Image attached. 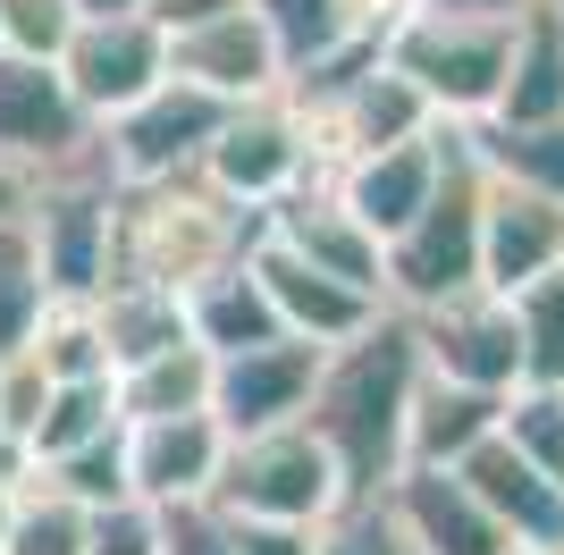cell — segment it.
Returning <instances> with one entry per match:
<instances>
[{
  "instance_id": "29",
  "label": "cell",
  "mask_w": 564,
  "mask_h": 555,
  "mask_svg": "<svg viewBox=\"0 0 564 555\" xmlns=\"http://www.w3.org/2000/svg\"><path fill=\"white\" fill-rule=\"evenodd\" d=\"M0 555H85V505H76L68 488L43 480V463H34V480L9 497V531H0Z\"/></svg>"
},
{
  "instance_id": "23",
  "label": "cell",
  "mask_w": 564,
  "mask_h": 555,
  "mask_svg": "<svg viewBox=\"0 0 564 555\" xmlns=\"http://www.w3.org/2000/svg\"><path fill=\"white\" fill-rule=\"evenodd\" d=\"M186 328H194L212 353L261 346V337H286L279 312H270V286H261L253 253L228 261V270H212V278H194V286H186Z\"/></svg>"
},
{
  "instance_id": "21",
  "label": "cell",
  "mask_w": 564,
  "mask_h": 555,
  "mask_svg": "<svg viewBox=\"0 0 564 555\" xmlns=\"http://www.w3.org/2000/svg\"><path fill=\"white\" fill-rule=\"evenodd\" d=\"M497 413H506V388H471V379H447V370L422 362V388L404 413V463L455 471L480 438H497Z\"/></svg>"
},
{
  "instance_id": "42",
  "label": "cell",
  "mask_w": 564,
  "mask_h": 555,
  "mask_svg": "<svg viewBox=\"0 0 564 555\" xmlns=\"http://www.w3.org/2000/svg\"><path fill=\"white\" fill-rule=\"evenodd\" d=\"M25 194H34V177L18 161H0V219H25Z\"/></svg>"
},
{
  "instance_id": "13",
  "label": "cell",
  "mask_w": 564,
  "mask_h": 555,
  "mask_svg": "<svg viewBox=\"0 0 564 555\" xmlns=\"http://www.w3.org/2000/svg\"><path fill=\"white\" fill-rule=\"evenodd\" d=\"M261 236H279L286 253L321 261L329 278H346V286H362V295L388 303V244H379V236L362 228L346 203H337V185H329V177L286 185L279 203L261 210Z\"/></svg>"
},
{
  "instance_id": "4",
  "label": "cell",
  "mask_w": 564,
  "mask_h": 555,
  "mask_svg": "<svg viewBox=\"0 0 564 555\" xmlns=\"http://www.w3.org/2000/svg\"><path fill=\"white\" fill-rule=\"evenodd\" d=\"M522 9V0H514ZM514 9H455V0H422L404 9L379 51L397 59L413 85L430 92V110L447 127H471V118L497 110V85H506V51H514Z\"/></svg>"
},
{
  "instance_id": "41",
  "label": "cell",
  "mask_w": 564,
  "mask_h": 555,
  "mask_svg": "<svg viewBox=\"0 0 564 555\" xmlns=\"http://www.w3.org/2000/svg\"><path fill=\"white\" fill-rule=\"evenodd\" d=\"M143 9L177 34V25H203V18H219V9H236V0H143Z\"/></svg>"
},
{
  "instance_id": "32",
  "label": "cell",
  "mask_w": 564,
  "mask_h": 555,
  "mask_svg": "<svg viewBox=\"0 0 564 555\" xmlns=\"http://www.w3.org/2000/svg\"><path fill=\"white\" fill-rule=\"evenodd\" d=\"M497 438H514L531 463L564 471V379H514L506 413H497Z\"/></svg>"
},
{
  "instance_id": "17",
  "label": "cell",
  "mask_w": 564,
  "mask_h": 555,
  "mask_svg": "<svg viewBox=\"0 0 564 555\" xmlns=\"http://www.w3.org/2000/svg\"><path fill=\"white\" fill-rule=\"evenodd\" d=\"M253 270L261 286H270V312H279L286 337H312V346H346L354 328H371L388 303L362 295V286H346V278H329L321 261L286 253L279 236H253Z\"/></svg>"
},
{
  "instance_id": "44",
  "label": "cell",
  "mask_w": 564,
  "mask_h": 555,
  "mask_svg": "<svg viewBox=\"0 0 564 555\" xmlns=\"http://www.w3.org/2000/svg\"><path fill=\"white\" fill-rule=\"evenodd\" d=\"M455 9H514V0H455Z\"/></svg>"
},
{
  "instance_id": "20",
  "label": "cell",
  "mask_w": 564,
  "mask_h": 555,
  "mask_svg": "<svg viewBox=\"0 0 564 555\" xmlns=\"http://www.w3.org/2000/svg\"><path fill=\"white\" fill-rule=\"evenodd\" d=\"M447 127V118H438ZM438 127L430 135H413V143H388V152H354V161H337L329 168V185H337V203L362 219V228L388 244V236L413 219V210L430 203V185H438Z\"/></svg>"
},
{
  "instance_id": "39",
  "label": "cell",
  "mask_w": 564,
  "mask_h": 555,
  "mask_svg": "<svg viewBox=\"0 0 564 555\" xmlns=\"http://www.w3.org/2000/svg\"><path fill=\"white\" fill-rule=\"evenodd\" d=\"M43 395H51V370L34 362V346L0 353V421H9V429H25V438H34V421H43Z\"/></svg>"
},
{
  "instance_id": "25",
  "label": "cell",
  "mask_w": 564,
  "mask_h": 555,
  "mask_svg": "<svg viewBox=\"0 0 564 555\" xmlns=\"http://www.w3.org/2000/svg\"><path fill=\"white\" fill-rule=\"evenodd\" d=\"M261 25H270V43H279L286 76L321 68V59H337V51H354L371 25H362V0H253Z\"/></svg>"
},
{
  "instance_id": "26",
  "label": "cell",
  "mask_w": 564,
  "mask_h": 555,
  "mask_svg": "<svg viewBox=\"0 0 564 555\" xmlns=\"http://www.w3.org/2000/svg\"><path fill=\"white\" fill-rule=\"evenodd\" d=\"M101 328H110V362H143V353L177 346V337H194L186 328V295H169V286H135V278H110L101 286Z\"/></svg>"
},
{
  "instance_id": "11",
  "label": "cell",
  "mask_w": 564,
  "mask_h": 555,
  "mask_svg": "<svg viewBox=\"0 0 564 555\" xmlns=\"http://www.w3.org/2000/svg\"><path fill=\"white\" fill-rule=\"evenodd\" d=\"M413 337H422V362L471 379V388H514L522 379V337H514V295L497 286H455V295L422 303L413 312Z\"/></svg>"
},
{
  "instance_id": "1",
  "label": "cell",
  "mask_w": 564,
  "mask_h": 555,
  "mask_svg": "<svg viewBox=\"0 0 564 555\" xmlns=\"http://www.w3.org/2000/svg\"><path fill=\"white\" fill-rule=\"evenodd\" d=\"M413 388H422V337H413V312H379L371 328H354L346 346L321 353V379H312V438L337 455L354 497H371L404 471V413H413Z\"/></svg>"
},
{
  "instance_id": "33",
  "label": "cell",
  "mask_w": 564,
  "mask_h": 555,
  "mask_svg": "<svg viewBox=\"0 0 564 555\" xmlns=\"http://www.w3.org/2000/svg\"><path fill=\"white\" fill-rule=\"evenodd\" d=\"M514 337H522V379H564V270L514 286Z\"/></svg>"
},
{
  "instance_id": "16",
  "label": "cell",
  "mask_w": 564,
  "mask_h": 555,
  "mask_svg": "<svg viewBox=\"0 0 564 555\" xmlns=\"http://www.w3.org/2000/svg\"><path fill=\"white\" fill-rule=\"evenodd\" d=\"M455 471H464V488L489 505V522L514 547H564V471L531 463L514 438H480Z\"/></svg>"
},
{
  "instance_id": "35",
  "label": "cell",
  "mask_w": 564,
  "mask_h": 555,
  "mask_svg": "<svg viewBox=\"0 0 564 555\" xmlns=\"http://www.w3.org/2000/svg\"><path fill=\"white\" fill-rule=\"evenodd\" d=\"M51 488H68L76 505H110V497H127V429H110V438H85L68 446V455L43 463Z\"/></svg>"
},
{
  "instance_id": "45",
  "label": "cell",
  "mask_w": 564,
  "mask_h": 555,
  "mask_svg": "<svg viewBox=\"0 0 564 555\" xmlns=\"http://www.w3.org/2000/svg\"><path fill=\"white\" fill-rule=\"evenodd\" d=\"M9 497H18V488H0V531H9Z\"/></svg>"
},
{
  "instance_id": "8",
  "label": "cell",
  "mask_w": 564,
  "mask_h": 555,
  "mask_svg": "<svg viewBox=\"0 0 564 555\" xmlns=\"http://www.w3.org/2000/svg\"><path fill=\"white\" fill-rule=\"evenodd\" d=\"M219 118H228V101L203 85H186V76H169V85H152L143 101H127L118 118H101V168H110L118 185H152V177H186V168H203V152H212Z\"/></svg>"
},
{
  "instance_id": "24",
  "label": "cell",
  "mask_w": 564,
  "mask_h": 555,
  "mask_svg": "<svg viewBox=\"0 0 564 555\" xmlns=\"http://www.w3.org/2000/svg\"><path fill=\"white\" fill-rule=\"evenodd\" d=\"M118 413H127V421L212 413V346H203V337H177V346L127 362V370H118Z\"/></svg>"
},
{
  "instance_id": "43",
  "label": "cell",
  "mask_w": 564,
  "mask_h": 555,
  "mask_svg": "<svg viewBox=\"0 0 564 555\" xmlns=\"http://www.w3.org/2000/svg\"><path fill=\"white\" fill-rule=\"evenodd\" d=\"M76 9H143V0H76Z\"/></svg>"
},
{
  "instance_id": "34",
  "label": "cell",
  "mask_w": 564,
  "mask_h": 555,
  "mask_svg": "<svg viewBox=\"0 0 564 555\" xmlns=\"http://www.w3.org/2000/svg\"><path fill=\"white\" fill-rule=\"evenodd\" d=\"M312 555H413V547H404V522L388 505V488H371V497H346L312 531Z\"/></svg>"
},
{
  "instance_id": "37",
  "label": "cell",
  "mask_w": 564,
  "mask_h": 555,
  "mask_svg": "<svg viewBox=\"0 0 564 555\" xmlns=\"http://www.w3.org/2000/svg\"><path fill=\"white\" fill-rule=\"evenodd\" d=\"M76 0H0V51H25V59H59L76 34Z\"/></svg>"
},
{
  "instance_id": "18",
  "label": "cell",
  "mask_w": 564,
  "mask_h": 555,
  "mask_svg": "<svg viewBox=\"0 0 564 555\" xmlns=\"http://www.w3.org/2000/svg\"><path fill=\"white\" fill-rule=\"evenodd\" d=\"M219 463H228V429H219V413L127 421V488L152 497V505H194V497H212Z\"/></svg>"
},
{
  "instance_id": "7",
  "label": "cell",
  "mask_w": 564,
  "mask_h": 555,
  "mask_svg": "<svg viewBox=\"0 0 564 555\" xmlns=\"http://www.w3.org/2000/svg\"><path fill=\"white\" fill-rule=\"evenodd\" d=\"M110 219H118V177L101 161L51 168L25 194V236L43 253L51 295H101L110 286Z\"/></svg>"
},
{
  "instance_id": "3",
  "label": "cell",
  "mask_w": 564,
  "mask_h": 555,
  "mask_svg": "<svg viewBox=\"0 0 564 555\" xmlns=\"http://www.w3.org/2000/svg\"><path fill=\"white\" fill-rule=\"evenodd\" d=\"M480 185H489V161H480L471 127H438V185L388 236V303L397 312H422L480 278Z\"/></svg>"
},
{
  "instance_id": "36",
  "label": "cell",
  "mask_w": 564,
  "mask_h": 555,
  "mask_svg": "<svg viewBox=\"0 0 564 555\" xmlns=\"http://www.w3.org/2000/svg\"><path fill=\"white\" fill-rule=\"evenodd\" d=\"M85 555H161V505L135 488L110 505H85Z\"/></svg>"
},
{
  "instance_id": "28",
  "label": "cell",
  "mask_w": 564,
  "mask_h": 555,
  "mask_svg": "<svg viewBox=\"0 0 564 555\" xmlns=\"http://www.w3.org/2000/svg\"><path fill=\"white\" fill-rule=\"evenodd\" d=\"M110 429H127V413H118V370H101V379H51L43 421H34V463L68 455V446H85V438H110Z\"/></svg>"
},
{
  "instance_id": "10",
  "label": "cell",
  "mask_w": 564,
  "mask_h": 555,
  "mask_svg": "<svg viewBox=\"0 0 564 555\" xmlns=\"http://www.w3.org/2000/svg\"><path fill=\"white\" fill-rule=\"evenodd\" d=\"M59 76L85 101V118H118L127 101H143L152 85H169V25L152 9H85L59 51Z\"/></svg>"
},
{
  "instance_id": "12",
  "label": "cell",
  "mask_w": 564,
  "mask_h": 555,
  "mask_svg": "<svg viewBox=\"0 0 564 555\" xmlns=\"http://www.w3.org/2000/svg\"><path fill=\"white\" fill-rule=\"evenodd\" d=\"M321 353L312 337H261V346L212 353V413L219 429H279V421H304L312 379H321Z\"/></svg>"
},
{
  "instance_id": "46",
  "label": "cell",
  "mask_w": 564,
  "mask_h": 555,
  "mask_svg": "<svg viewBox=\"0 0 564 555\" xmlns=\"http://www.w3.org/2000/svg\"><path fill=\"white\" fill-rule=\"evenodd\" d=\"M547 555H564V547H547Z\"/></svg>"
},
{
  "instance_id": "47",
  "label": "cell",
  "mask_w": 564,
  "mask_h": 555,
  "mask_svg": "<svg viewBox=\"0 0 564 555\" xmlns=\"http://www.w3.org/2000/svg\"><path fill=\"white\" fill-rule=\"evenodd\" d=\"M556 9H564V0H556Z\"/></svg>"
},
{
  "instance_id": "19",
  "label": "cell",
  "mask_w": 564,
  "mask_h": 555,
  "mask_svg": "<svg viewBox=\"0 0 564 555\" xmlns=\"http://www.w3.org/2000/svg\"><path fill=\"white\" fill-rule=\"evenodd\" d=\"M388 505H397L413 555H506L514 547L489 522V505L464 488V471H438V463H404L388 480Z\"/></svg>"
},
{
  "instance_id": "38",
  "label": "cell",
  "mask_w": 564,
  "mask_h": 555,
  "mask_svg": "<svg viewBox=\"0 0 564 555\" xmlns=\"http://www.w3.org/2000/svg\"><path fill=\"white\" fill-rule=\"evenodd\" d=\"M161 555H236L228 513H219L212 497H194V505H161Z\"/></svg>"
},
{
  "instance_id": "6",
  "label": "cell",
  "mask_w": 564,
  "mask_h": 555,
  "mask_svg": "<svg viewBox=\"0 0 564 555\" xmlns=\"http://www.w3.org/2000/svg\"><path fill=\"white\" fill-rule=\"evenodd\" d=\"M203 177H212L219 194H236V203L270 210L286 185L329 177V152H321V127H312V110L279 85V92H253V101H228V118H219L212 152H203Z\"/></svg>"
},
{
  "instance_id": "40",
  "label": "cell",
  "mask_w": 564,
  "mask_h": 555,
  "mask_svg": "<svg viewBox=\"0 0 564 555\" xmlns=\"http://www.w3.org/2000/svg\"><path fill=\"white\" fill-rule=\"evenodd\" d=\"M312 531L321 522H253V513H228L236 555H312Z\"/></svg>"
},
{
  "instance_id": "5",
  "label": "cell",
  "mask_w": 564,
  "mask_h": 555,
  "mask_svg": "<svg viewBox=\"0 0 564 555\" xmlns=\"http://www.w3.org/2000/svg\"><path fill=\"white\" fill-rule=\"evenodd\" d=\"M354 488L337 455L312 438V421H279V429H236L228 463L212 480L219 513H253V522H329Z\"/></svg>"
},
{
  "instance_id": "15",
  "label": "cell",
  "mask_w": 564,
  "mask_h": 555,
  "mask_svg": "<svg viewBox=\"0 0 564 555\" xmlns=\"http://www.w3.org/2000/svg\"><path fill=\"white\" fill-rule=\"evenodd\" d=\"M169 76H186V85L219 92V101H253V92L286 85V59H279V43H270L261 9L236 0V9H219V18L169 34Z\"/></svg>"
},
{
  "instance_id": "2",
  "label": "cell",
  "mask_w": 564,
  "mask_h": 555,
  "mask_svg": "<svg viewBox=\"0 0 564 555\" xmlns=\"http://www.w3.org/2000/svg\"><path fill=\"white\" fill-rule=\"evenodd\" d=\"M261 210L219 194L203 168L186 177H152V185H118V219H110V278H135V286H169L186 295L194 278L228 270V261L253 253Z\"/></svg>"
},
{
  "instance_id": "30",
  "label": "cell",
  "mask_w": 564,
  "mask_h": 555,
  "mask_svg": "<svg viewBox=\"0 0 564 555\" xmlns=\"http://www.w3.org/2000/svg\"><path fill=\"white\" fill-rule=\"evenodd\" d=\"M471 143H480V161L506 168V177L540 185L564 203V110L556 118H522V127H497V118H471Z\"/></svg>"
},
{
  "instance_id": "27",
  "label": "cell",
  "mask_w": 564,
  "mask_h": 555,
  "mask_svg": "<svg viewBox=\"0 0 564 555\" xmlns=\"http://www.w3.org/2000/svg\"><path fill=\"white\" fill-rule=\"evenodd\" d=\"M25 346H34V362H43L51 379H101V370H118L110 362V328H101V303L94 295H51Z\"/></svg>"
},
{
  "instance_id": "31",
  "label": "cell",
  "mask_w": 564,
  "mask_h": 555,
  "mask_svg": "<svg viewBox=\"0 0 564 555\" xmlns=\"http://www.w3.org/2000/svg\"><path fill=\"white\" fill-rule=\"evenodd\" d=\"M43 303H51V278H43L34 236H25V219H0V353H18L34 337Z\"/></svg>"
},
{
  "instance_id": "22",
  "label": "cell",
  "mask_w": 564,
  "mask_h": 555,
  "mask_svg": "<svg viewBox=\"0 0 564 555\" xmlns=\"http://www.w3.org/2000/svg\"><path fill=\"white\" fill-rule=\"evenodd\" d=\"M564 110V9L556 0H522L514 9V51H506V85H497V127Z\"/></svg>"
},
{
  "instance_id": "9",
  "label": "cell",
  "mask_w": 564,
  "mask_h": 555,
  "mask_svg": "<svg viewBox=\"0 0 564 555\" xmlns=\"http://www.w3.org/2000/svg\"><path fill=\"white\" fill-rule=\"evenodd\" d=\"M0 161H18L25 177L101 161V127L85 118V101L68 92L59 59L0 51Z\"/></svg>"
},
{
  "instance_id": "14",
  "label": "cell",
  "mask_w": 564,
  "mask_h": 555,
  "mask_svg": "<svg viewBox=\"0 0 564 555\" xmlns=\"http://www.w3.org/2000/svg\"><path fill=\"white\" fill-rule=\"evenodd\" d=\"M547 270H564V203L489 168V185H480V286L514 295Z\"/></svg>"
}]
</instances>
